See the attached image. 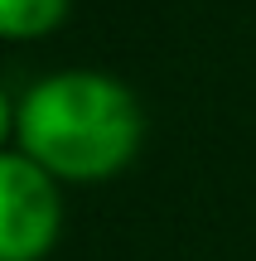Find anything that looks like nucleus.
Here are the masks:
<instances>
[{
  "instance_id": "obj_2",
  "label": "nucleus",
  "mask_w": 256,
  "mask_h": 261,
  "mask_svg": "<svg viewBox=\"0 0 256 261\" xmlns=\"http://www.w3.org/2000/svg\"><path fill=\"white\" fill-rule=\"evenodd\" d=\"M63 218V184L24 150H0V261H48Z\"/></svg>"
},
{
  "instance_id": "obj_4",
  "label": "nucleus",
  "mask_w": 256,
  "mask_h": 261,
  "mask_svg": "<svg viewBox=\"0 0 256 261\" xmlns=\"http://www.w3.org/2000/svg\"><path fill=\"white\" fill-rule=\"evenodd\" d=\"M15 145V97L0 87V150Z\"/></svg>"
},
{
  "instance_id": "obj_1",
  "label": "nucleus",
  "mask_w": 256,
  "mask_h": 261,
  "mask_svg": "<svg viewBox=\"0 0 256 261\" xmlns=\"http://www.w3.org/2000/svg\"><path fill=\"white\" fill-rule=\"evenodd\" d=\"M145 145V107L131 83L102 68H58L15 97V150L58 184H106Z\"/></svg>"
},
{
  "instance_id": "obj_3",
  "label": "nucleus",
  "mask_w": 256,
  "mask_h": 261,
  "mask_svg": "<svg viewBox=\"0 0 256 261\" xmlns=\"http://www.w3.org/2000/svg\"><path fill=\"white\" fill-rule=\"evenodd\" d=\"M73 15V0H0V44H39L58 34Z\"/></svg>"
}]
</instances>
